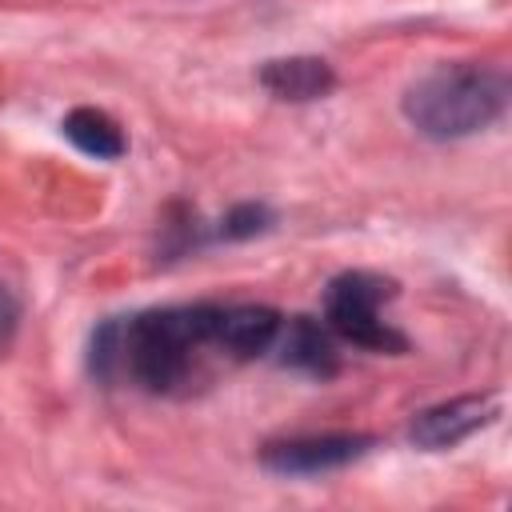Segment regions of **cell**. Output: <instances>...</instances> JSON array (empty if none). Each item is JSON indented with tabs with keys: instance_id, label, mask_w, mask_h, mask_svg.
Returning a JSON list of instances; mask_svg holds the SVG:
<instances>
[{
	"instance_id": "7a4b0ae2",
	"label": "cell",
	"mask_w": 512,
	"mask_h": 512,
	"mask_svg": "<svg viewBox=\"0 0 512 512\" xmlns=\"http://www.w3.org/2000/svg\"><path fill=\"white\" fill-rule=\"evenodd\" d=\"M508 84L488 64H440L404 92V116L432 140H460L500 120Z\"/></svg>"
},
{
	"instance_id": "3957f363",
	"label": "cell",
	"mask_w": 512,
	"mask_h": 512,
	"mask_svg": "<svg viewBox=\"0 0 512 512\" xmlns=\"http://www.w3.org/2000/svg\"><path fill=\"white\" fill-rule=\"evenodd\" d=\"M384 300H392V280L376 272H344L324 292V324L336 340L368 352H404V336L384 320Z\"/></svg>"
},
{
	"instance_id": "6da1fadb",
	"label": "cell",
	"mask_w": 512,
	"mask_h": 512,
	"mask_svg": "<svg viewBox=\"0 0 512 512\" xmlns=\"http://www.w3.org/2000/svg\"><path fill=\"white\" fill-rule=\"evenodd\" d=\"M216 304L192 308H160L140 312L132 320H108L92 336V372L100 380L128 376L144 392H176L196 356L212 348Z\"/></svg>"
},
{
	"instance_id": "277c9868",
	"label": "cell",
	"mask_w": 512,
	"mask_h": 512,
	"mask_svg": "<svg viewBox=\"0 0 512 512\" xmlns=\"http://www.w3.org/2000/svg\"><path fill=\"white\" fill-rule=\"evenodd\" d=\"M368 448H372V436H352V432L296 436V440L268 444L260 452V464L276 476H316V472H332L360 460Z\"/></svg>"
},
{
	"instance_id": "ba28073f",
	"label": "cell",
	"mask_w": 512,
	"mask_h": 512,
	"mask_svg": "<svg viewBox=\"0 0 512 512\" xmlns=\"http://www.w3.org/2000/svg\"><path fill=\"white\" fill-rule=\"evenodd\" d=\"M260 84L276 96V100H292V104H304V100H320L336 88V72L328 60L320 56H280V60H268L260 68Z\"/></svg>"
},
{
	"instance_id": "8992f818",
	"label": "cell",
	"mask_w": 512,
	"mask_h": 512,
	"mask_svg": "<svg viewBox=\"0 0 512 512\" xmlns=\"http://www.w3.org/2000/svg\"><path fill=\"white\" fill-rule=\"evenodd\" d=\"M280 312L264 304H216V324H212V348L232 356V360H252L272 352V340L280 332Z\"/></svg>"
},
{
	"instance_id": "9c48e42d",
	"label": "cell",
	"mask_w": 512,
	"mask_h": 512,
	"mask_svg": "<svg viewBox=\"0 0 512 512\" xmlns=\"http://www.w3.org/2000/svg\"><path fill=\"white\" fill-rule=\"evenodd\" d=\"M60 128H64V136H68L84 156H96V160H120L124 148H128L120 124H116L108 112H100V108H72Z\"/></svg>"
},
{
	"instance_id": "30bf717a",
	"label": "cell",
	"mask_w": 512,
	"mask_h": 512,
	"mask_svg": "<svg viewBox=\"0 0 512 512\" xmlns=\"http://www.w3.org/2000/svg\"><path fill=\"white\" fill-rule=\"evenodd\" d=\"M264 228H268V208H260V204H240V208H232L228 220H224V236H236V240L256 236V232H264Z\"/></svg>"
},
{
	"instance_id": "8fae6325",
	"label": "cell",
	"mask_w": 512,
	"mask_h": 512,
	"mask_svg": "<svg viewBox=\"0 0 512 512\" xmlns=\"http://www.w3.org/2000/svg\"><path fill=\"white\" fill-rule=\"evenodd\" d=\"M16 328H20V304H16V296L0 284V352H8Z\"/></svg>"
},
{
	"instance_id": "5b68a950",
	"label": "cell",
	"mask_w": 512,
	"mask_h": 512,
	"mask_svg": "<svg viewBox=\"0 0 512 512\" xmlns=\"http://www.w3.org/2000/svg\"><path fill=\"white\" fill-rule=\"evenodd\" d=\"M492 416H496V400L492 396H456V400L424 408L412 420L408 436H412L416 448L440 452V448H456L468 436H476L484 424H492Z\"/></svg>"
},
{
	"instance_id": "52a82bcc",
	"label": "cell",
	"mask_w": 512,
	"mask_h": 512,
	"mask_svg": "<svg viewBox=\"0 0 512 512\" xmlns=\"http://www.w3.org/2000/svg\"><path fill=\"white\" fill-rule=\"evenodd\" d=\"M272 352L284 368L308 372V376H332L340 368V352H336V332L324 320L312 316H292L280 320V332L272 340Z\"/></svg>"
}]
</instances>
